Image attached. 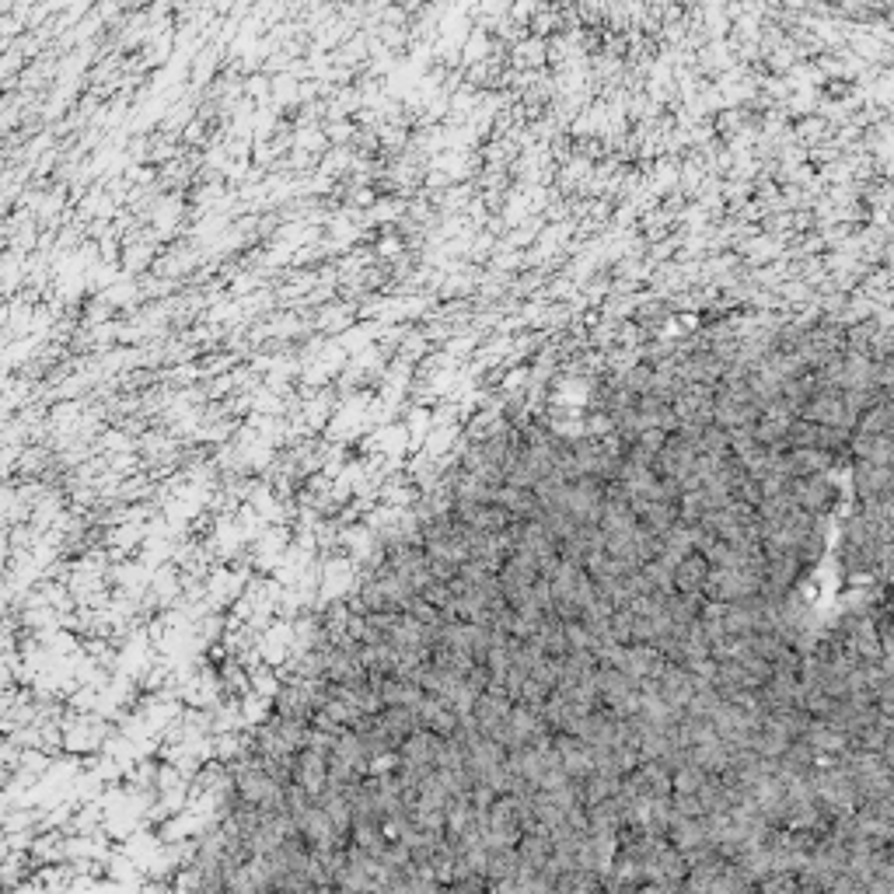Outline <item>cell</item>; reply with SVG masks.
<instances>
[{"mask_svg": "<svg viewBox=\"0 0 894 894\" xmlns=\"http://www.w3.org/2000/svg\"><path fill=\"white\" fill-rule=\"evenodd\" d=\"M563 636H566V650H594V643H598L591 633H587L580 619L563 622Z\"/></svg>", "mask_w": 894, "mask_h": 894, "instance_id": "13", "label": "cell"}, {"mask_svg": "<svg viewBox=\"0 0 894 894\" xmlns=\"http://www.w3.org/2000/svg\"><path fill=\"white\" fill-rule=\"evenodd\" d=\"M668 842L674 849H678L681 856H695L702 853V849H709V839H706V818H678L674 814L671 828H668Z\"/></svg>", "mask_w": 894, "mask_h": 894, "instance_id": "6", "label": "cell"}, {"mask_svg": "<svg viewBox=\"0 0 894 894\" xmlns=\"http://www.w3.org/2000/svg\"><path fill=\"white\" fill-rule=\"evenodd\" d=\"M706 580H709V563L699 556V552H688V556L671 570V584L678 594H695V598H702Z\"/></svg>", "mask_w": 894, "mask_h": 894, "instance_id": "8", "label": "cell"}, {"mask_svg": "<svg viewBox=\"0 0 894 894\" xmlns=\"http://www.w3.org/2000/svg\"><path fill=\"white\" fill-rule=\"evenodd\" d=\"M800 741H807V748H811L814 755H825V758H839L842 751H853L849 748V737L842 734V730L828 727L825 720H811V727L804 730Z\"/></svg>", "mask_w": 894, "mask_h": 894, "instance_id": "10", "label": "cell"}, {"mask_svg": "<svg viewBox=\"0 0 894 894\" xmlns=\"http://www.w3.org/2000/svg\"><path fill=\"white\" fill-rule=\"evenodd\" d=\"M517 867H521V860H517V849H489V853H486V867H482V877H486V884L514 881Z\"/></svg>", "mask_w": 894, "mask_h": 894, "instance_id": "11", "label": "cell"}, {"mask_svg": "<svg viewBox=\"0 0 894 894\" xmlns=\"http://www.w3.org/2000/svg\"><path fill=\"white\" fill-rule=\"evenodd\" d=\"M552 751L559 755V769L570 779H587L594 772V748L573 734H552Z\"/></svg>", "mask_w": 894, "mask_h": 894, "instance_id": "3", "label": "cell"}, {"mask_svg": "<svg viewBox=\"0 0 894 894\" xmlns=\"http://www.w3.org/2000/svg\"><path fill=\"white\" fill-rule=\"evenodd\" d=\"M853 434H863V437H891V399H881L874 409H867V413L856 420Z\"/></svg>", "mask_w": 894, "mask_h": 894, "instance_id": "12", "label": "cell"}, {"mask_svg": "<svg viewBox=\"0 0 894 894\" xmlns=\"http://www.w3.org/2000/svg\"><path fill=\"white\" fill-rule=\"evenodd\" d=\"M545 699H549V688L535 678H524L521 692H517V702H521V706H542Z\"/></svg>", "mask_w": 894, "mask_h": 894, "instance_id": "15", "label": "cell"}, {"mask_svg": "<svg viewBox=\"0 0 894 894\" xmlns=\"http://www.w3.org/2000/svg\"><path fill=\"white\" fill-rule=\"evenodd\" d=\"M849 472H853L856 500H881V496H891V468H877V465H867V461H849Z\"/></svg>", "mask_w": 894, "mask_h": 894, "instance_id": "4", "label": "cell"}, {"mask_svg": "<svg viewBox=\"0 0 894 894\" xmlns=\"http://www.w3.org/2000/svg\"><path fill=\"white\" fill-rule=\"evenodd\" d=\"M671 811L678 814V818H706V811H702L695 793H671Z\"/></svg>", "mask_w": 894, "mask_h": 894, "instance_id": "14", "label": "cell"}, {"mask_svg": "<svg viewBox=\"0 0 894 894\" xmlns=\"http://www.w3.org/2000/svg\"><path fill=\"white\" fill-rule=\"evenodd\" d=\"M493 503H496V507L507 510L510 521H538V514H542V503L535 500V493H531V489L496 486Z\"/></svg>", "mask_w": 894, "mask_h": 894, "instance_id": "7", "label": "cell"}, {"mask_svg": "<svg viewBox=\"0 0 894 894\" xmlns=\"http://www.w3.org/2000/svg\"><path fill=\"white\" fill-rule=\"evenodd\" d=\"M489 884L482 877H472V881H451L441 884V894H486Z\"/></svg>", "mask_w": 894, "mask_h": 894, "instance_id": "16", "label": "cell"}, {"mask_svg": "<svg viewBox=\"0 0 894 894\" xmlns=\"http://www.w3.org/2000/svg\"><path fill=\"white\" fill-rule=\"evenodd\" d=\"M664 668H668V657L654 647H643V643H629L626 654H622V664H619V671L626 674L636 688L647 685V681H657L664 674Z\"/></svg>", "mask_w": 894, "mask_h": 894, "instance_id": "2", "label": "cell"}, {"mask_svg": "<svg viewBox=\"0 0 894 894\" xmlns=\"http://www.w3.org/2000/svg\"><path fill=\"white\" fill-rule=\"evenodd\" d=\"M517 860H521V867L517 870H528V874H538V870L549 863L552 856V835L542 832V828H535V832H524L521 839H517Z\"/></svg>", "mask_w": 894, "mask_h": 894, "instance_id": "9", "label": "cell"}, {"mask_svg": "<svg viewBox=\"0 0 894 894\" xmlns=\"http://www.w3.org/2000/svg\"><path fill=\"white\" fill-rule=\"evenodd\" d=\"M657 695H661V699L668 702L671 709L685 713L688 699H692V695H695V678H692V671H688V668H678V664H668L661 678H657Z\"/></svg>", "mask_w": 894, "mask_h": 894, "instance_id": "5", "label": "cell"}, {"mask_svg": "<svg viewBox=\"0 0 894 894\" xmlns=\"http://www.w3.org/2000/svg\"><path fill=\"white\" fill-rule=\"evenodd\" d=\"M786 496L793 500V507L807 510L811 517H828L839 510V482L832 479L828 472H814V475H797V479L786 482Z\"/></svg>", "mask_w": 894, "mask_h": 894, "instance_id": "1", "label": "cell"}]
</instances>
